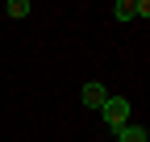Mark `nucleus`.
<instances>
[{
    "label": "nucleus",
    "instance_id": "nucleus-3",
    "mask_svg": "<svg viewBox=\"0 0 150 142\" xmlns=\"http://www.w3.org/2000/svg\"><path fill=\"white\" fill-rule=\"evenodd\" d=\"M112 134H117V142H146V126H121Z\"/></svg>",
    "mask_w": 150,
    "mask_h": 142
},
{
    "label": "nucleus",
    "instance_id": "nucleus-4",
    "mask_svg": "<svg viewBox=\"0 0 150 142\" xmlns=\"http://www.w3.org/2000/svg\"><path fill=\"white\" fill-rule=\"evenodd\" d=\"M112 17H117V21H134L138 4H134V0H117V4H112Z\"/></svg>",
    "mask_w": 150,
    "mask_h": 142
},
{
    "label": "nucleus",
    "instance_id": "nucleus-2",
    "mask_svg": "<svg viewBox=\"0 0 150 142\" xmlns=\"http://www.w3.org/2000/svg\"><path fill=\"white\" fill-rule=\"evenodd\" d=\"M79 100L88 104V109H100V104L108 100V88H104L100 80H88V84H83V92H79Z\"/></svg>",
    "mask_w": 150,
    "mask_h": 142
},
{
    "label": "nucleus",
    "instance_id": "nucleus-1",
    "mask_svg": "<svg viewBox=\"0 0 150 142\" xmlns=\"http://www.w3.org/2000/svg\"><path fill=\"white\" fill-rule=\"evenodd\" d=\"M100 117H104V126H108V130L129 126V100H125V96H108V100L100 104Z\"/></svg>",
    "mask_w": 150,
    "mask_h": 142
},
{
    "label": "nucleus",
    "instance_id": "nucleus-5",
    "mask_svg": "<svg viewBox=\"0 0 150 142\" xmlns=\"http://www.w3.org/2000/svg\"><path fill=\"white\" fill-rule=\"evenodd\" d=\"M33 9H29V0H8V17H17V21H21V17H29Z\"/></svg>",
    "mask_w": 150,
    "mask_h": 142
}]
</instances>
